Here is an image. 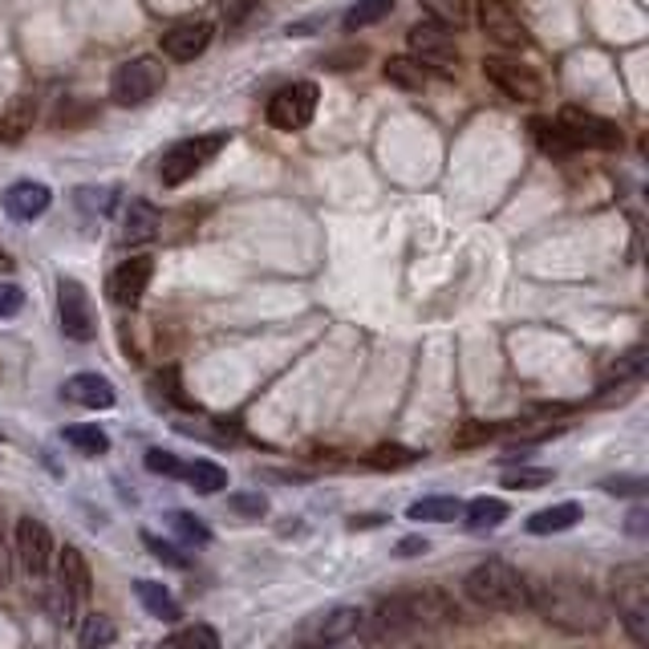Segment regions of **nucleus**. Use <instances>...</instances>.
Listing matches in <instances>:
<instances>
[{
  "mask_svg": "<svg viewBox=\"0 0 649 649\" xmlns=\"http://www.w3.org/2000/svg\"><path fill=\"white\" fill-rule=\"evenodd\" d=\"M527 609H536L548 625L569 634H597L605 629V601L576 576H540L527 581Z\"/></svg>",
  "mask_w": 649,
  "mask_h": 649,
  "instance_id": "nucleus-1",
  "label": "nucleus"
},
{
  "mask_svg": "<svg viewBox=\"0 0 649 649\" xmlns=\"http://www.w3.org/2000/svg\"><path fill=\"white\" fill-rule=\"evenodd\" d=\"M378 629L386 634H406V629H438L459 621V605L443 588H418V593H394L386 601H378Z\"/></svg>",
  "mask_w": 649,
  "mask_h": 649,
  "instance_id": "nucleus-2",
  "label": "nucleus"
},
{
  "mask_svg": "<svg viewBox=\"0 0 649 649\" xmlns=\"http://www.w3.org/2000/svg\"><path fill=\"white\" fill-rule=\"evenodd\" d=\"M467 601H475L487 613H520L527 609V581L504 560H483L467 572Z\"/></svg>",
  "mask_w": 649,
  "mask_h": 649,
  "instance_id": "nucleus-3",
  "label": "nucleus"
},
{
  "mask_svg": "<svg viewBox=\"0 0 649 649\" xmlns=\"http://www.w3.org/2000/svg\"><path fill=\"white\" fill-rule=\"evenodd\" d=\"M613 605H618L625 634L634 637L637 646H649V569L641 560L621 564L613 572Z\"/></svg>",
  "mask_w": 649,
  "mask_h": 649,
  "instance_id": "nucleus-4",
  "label": "nucleus"
},
{
  "mask_svg": "<svg viewBox=\"0 0 649 649\" xmlns=\"http://www.w3.org/2000/svg\"><path fill=\"white\" fill-rule=\"evenodd\" d=\"M167 86V69L158 58H130L114 69V78H110V98L118 102V106H142V102H151L158 90Z\"/></svg>",
  "mask_w": 649,
  "mask_h": 649,
  "instance_id": "nucleus-5",
  "label": "nucleus"
},
{
  "mask_svg": "<svg viewBox=\"0 0 649 649\" xmlns=\"http://www.w3.org/2000/svg\"><path fill=\"white\" fill-rule=\"evenodd\" d=\"M224 147H228V135H224V130H219V135H200V139L175 142L167 155H163V163H158V179H163V187L187 183V179H191L195 170L207 167Z\"/></svg>",
  "mask_w": 649,
  "mask_h": 649,
  "instance_id": "nucleus-6",
  "label": "nucleus"
},
{
  "mask_svg": "<svg viewBox=\"0 0 649 649\" xmlns=\"http://www.w3.org/2000/svg\"><path fill=\"white\" fill-rule=\"evenodd\" d=\"M557 126L569 135L572 147H593V151H618L621 147V126L593 114V110L564 106L557 114Z\"/></svg>",
  "mask_w": 649,
  "mask_h": 649,
  "instance_id": "nucleus-7",
  "label": "nucleus"
},
{
  "mask_svg": "<svg viewBox=\"0 0 649 649\" xmlns=\"http://www.w3.org/2000/svg\"><path fill=\"white\" fill-rule=\"evenodd\" d=\"M406 46H410L418 65H431V69H443V74H450V69L459 65V46H455L447 25H438V21H418V25H410Z\"/></svg>",
  "mask_w": 649,
  "mask_h": 649,
  "instance_id": "nucleus-8",
  "label": "nucleus"
},
{
  "mask_svg": "<svg viewBox=\"0 0 649 649\" xmlns=\"http://www.w3.org/2000/svg\"><path fill=\"white\" fill-rule=\"evenodd\" d=\"M313 114H317V86L313 81H293L268 98V123L277 130H289V135L305 130L313 123Z\"/></svg>",
  "mask_w": 649,
  "mask_h": 649,
  "instance_id": "nucleus-9",
  "label": "nucleus"
},
{
  "mask_svg": "<svg viewBox=\"0 0 649 649\" xmlns=\"http://www.w3.org/2000/svg\"><path fill=\"white\" fill-rule=\"evenodd\" d=\"M58 313H62V333L69 341H93L98 321H93V305L86 284L74 277H62L58 284Z\"/></svg>",
  "mask_w": 649,
  "mask_h": 649,
  "instance_id": "nucleus-10",
  "label": "nucleus"
},
{
  "mask_svg": "<svg viewBox=\"0 0 649 649\" xmlns=\"http://www.w3.org/2000/svg\"><path fill=\"white\" fill-rule=\"evenodd\" d=\"M483 78L492 81L499 93H508L511 102H540L544 81L532 74V65L508 62V58H487L483 62Z\"/></svg>",
  "mask_w": 649,
  "mask_h": 649,
  "instance_id": "nucleus-11",
  "label": "nucleus"
},
{
  "mask_svg": "<svg viewBox=\"0 0 649 649\" xmlns=\"http://www.w3.org/2000/svg\"><path fill=\"white\" fill-rule=\"evenodd\" d=\"M16 557H21V564L29 572V581L46 585L49 564H53V536H49V527L41 524V520L25 516V520L16 524Z\"/></svg>",
  "mask_w": 649,
  "mask_h": 649,
  "instance_id": "nucleus-12",
  "label": "nucleus"
},
{
  "mask_svg": "<svg viewBox=\"0 0 649 649\" xmlns=\"http://www.w3.org/2000/svg\"><path fill=\"white\" fill-rule=\"evenodd\" d=\"M475 9H480L483 33L492 37L495 46H504V49H524L527 46V29L520 25V16L511 13L508 0H475Z\"/></svg>",
  "mask_w": 649,
  "mask_h": 649,
  "instance_id": "nucleus-13",
  "label": "nucleus"
},
{
  "mask_svg": "<svg viewBox=\"0 0 649 649\" xmlns=\"http://www.w3.org/2000/svg\"><path fill=\"white\" fill-rule=\"evenodd\" d=\"M155 277V260L151 256H130L114 268V277H110V301L114 305H123V309H135L147 293V284Z\"/></svg>",
  "mask_w": 649,
  "mask_h": 649,
  "instance_id": "nucleus-14",
  "label": "nucleus"
},
{
  "mask_svg": "<svg viewBox=\"0 0 649 649\" xmlns=\"http://www.w3.org/2000/svg\"><path fill=\"white\" fill-rule=\"evenodd\" d=\"M90 588H93V572L90 560L81 557V548H74V544L58 548V593H65L74 605H81L90 597Z\"/></svg>",
  "mask_w": 649,
  "mask_h": 649,
  "instance_id": "nucleus-15",
  "label": "nucleus"
},
{
  "mask_svg": "<svg viewBox=\"0 0 649 649\" xmlns=\"http://www.w3.org/2000/svg\"><path fill=\"white\" fill-rule=\"evenodd\" d=\"M207 46H212V25L207 21H175L163 33V53L175 58V62H195Z\"/></svg>",
  "mask_w": 649,
  "mask_h": 649,
  "instance_id": "nucleus-16",
  "label": "nucleus"
},
{
  "mask_svg": "<svg viewBox=\"0 0 649 649\" xmlns=\"http://www.w3.org/2000/svg\"><path fill=\"white\" fill-rule=\"evenodd\" d=\"M158 228H163V216H158V207L151 200H130L123 212V232H118V240L130 247L139 244H151L158 236Z\"/></svg>",
  "mask_w": 649,
  "mask_h": 649,
  "instance_id": "nucleus-17",
  "label": "nucleus"
},
{
  "mask_svg": "<svg viewBox=\"0 0 649 649\" xmlns=\"http://www.w3.org/2000/svg\"><path fill=\"white\" fill-rule=\"evenodd\" d=\"M49 203H53V191L46 183H33V179H21L4 191V212L13 219H37L49 212Z\"/></svg>",
  "mask_w": 649,
  "mask_h": 649,
  "instance_id": "nucleus-18",
  "label": "nucleus"
},
{
  "mask_svg": "<svg viewBox=\"0 0 649 649\" xmlns=\"http://www.w3.org/2000/svg\"><path fill=\"white\" fill-rule=\"evenodd\" d=\"M361 625H366V613L357 609V605H338V609H329L317 625V641L321 646H341V641H349V637L361 634Z\"/></svg>",
  "mask_w": 649,
  "mask_h": 649,
  "instance_id": "nucleus-19",
  "label": "nucleus"
},
{
  "mask_svg": "<svg viewBox=\"0 0 649 649\" xmlns=\"http://www.w3.org/2000/svg\"><path fill=\"white\" fill-rule=\"evenodd\" d=\"M65 398L86 406V410H110L114 406V386H110L102 373H74L65 382Z\"/></svg>",
  "mask_w": 649,
  "mask_h": 649,
  "instance_id": "nucleus-20",
  "label": "nucleus"
},
{
  "mask_svg": "<svg viewBox=\"0 0 649 649\" xmlns=\"http://www.w3.org/2000/svg\"><path fill=\"white\" fill-rule=\"evenodd\" d=\"M37 123V98L33 93H16L9 106L0 110V142H21Z\"/></svg>",
  "mask_w": 649,
  "mask_h": 649,
  "instance_id": "nucleus-21",
  "label": "nucleus"
},
{
  "mask_svg": "<svg viewBox=\"0 0 649 649\" xmlns=\"http://www.w3.org/2000/svg\"><path fill=\"white\" fill-rule=\"evenodd\" d=\"M463 516V504L455 495H422L406 508V520H418V524H450Z\"/></svg>",
  "mask_w": 649,
  "mask_h": 649,
  "instance_id": "nucleus-22",
  "label": "nucleus"
},
{
  "mask_svg": "<svg viewBox=\"0 0 649 649\" xmlns=\"http://www.w3.org/2000/svg\"><path fill=\"white\" fill-rule=\"evenodd\" d=\"M581 520V504H552V508H540L532 520H527V532L532 536H552V532H569L572 524Z\"/></svg>",
  "mask_w": 649,
  "mask_h": 649,
  "instance_id": "nucleus-23",
  "label": "nucleus"
},
{
  "mask_svg": "<svg viewBox=\"0 0 649 649\" xmlns=\"http://www.w3.org/2000/svg\"><path fill=\"white\" fill-rule=\"evenodd\" d=\"M135 593H139L142 609H147L151 618H158V621H179V618H183V613H179V601L170 597L167 585H158V581H139V585H135Z\"/></svg>",
  "mask_w": 649,
  "mask_h": 649,
  "instance_id": "nucleus-24",
  "label": "nucleus"
},
{
  "mask_svg": "<svg viewBox=\"0 0 649 649\" xmlns=\"http://www.w3.org/2000/svg\"><path fill=\"white\" fill-rule=\"evenodd\" d=\"M463 516L471 532H492V527H499L508 520V504L495 499V495H483V499H471V504H467Z\"/></svg>",
  "mask_w": 649,
  "mask_h": 649,
  "instance_id": "nucleus-25",
  "label": "nucleus"
},
{
  "mask_svg": "<svg viewBox=\"0 0 649 649\" xmlns=\"http://www.w3.org/2000/svg\"><path fill=\"white\" fill-rule=\"evenodd\" d=\"M527 130H532V139H536V147H540L544 155H552V158H569L576 147L569 142V135L560 130L552 118H532L527 123Z\"/></svg>",
  "mask_w": 649,
  "mask_h": 649,
  "instance_id": "nucleus-26",
  "label": "nucleus"
},
{
  "mask_svg": "<svg viewBox=\"0 0 649 649\" xmlns=\"http://www.w3.org/2000/svg\"><path fill=\"white\" fill-rule=\"evenodd\" d=\"M183 475L200 495H216L228 487V471H224L219 463H212V459H195L191 467H183Z\"/></svg>",
  "mask_w": 649,
  "mask_h": 649,
  "instance_id": "nucleus-27",
  "label": "nucleus"
},
{
  "mask_svg": "<svg viewBox=\"0 0 649 649\" xmlns=\"http://www.w3.org/2000/svg\"><path fill=\"white\" fill-rule=\"evenodd\" d=\"M390 13H394V0H357L341 25H345V33H361L370 29V25H378V21H386Z\"/></svg>",
  "mask_w": 649,
  "mask_h": 649,
  "instance_id": "nucleus-28",
  "label": "nucleus"
},
{
  "mask_svg": "<svg viewBox=\"0 0 649 649\" xmlns=\"http://www.w3.org/2000/svg\"><path fill=\"white\" fill-rule=\"evenodd\" d=\"M418 4L431 21L447 25V29H463L471 21V0H418Z\"/></svg>",
  "mask_w": 649,
  "mask_h": 649,
  "instance_id": "nucleus-29",
  "label": "nucleus"
},
{
  "mask_svg": "<svg viewBox=\"0 0 649 649\" xmlns=\"http://www.w3.org/2000/svg\"><path fill=\"white\" fill-rule=\"evenodd\" d=\"M386 81H390V86H398V90L418 93L422 86H427V65H418L415 58H390V62H386Z\"/></svg>",
  "mask_w": 649,
  "mask_h": 649,
  "instance_id": "nucleus-30",
  "label": "nucleus"
},
{
  "mask_svg": "<svg viewBox=\"0 0 649 649\" xmlns=\"http://www.w3.org/2000/svg\"><path fill=\"white\" fill-rule=\"evenodd\" d=\"M65 443H69V447H78L81 455H106V450H110L106 431H102V427H93V422L65 427Z\"/></svg>",
  "mask_w": 649,
  "mask_h": 649,
  "instance_id": "nucleus-31",
  "label": "nucleus"
},
{
  "mask_svg": "<svg viewBox=\"0 0 649 649\" xmlns=\"http://www.w3.org/2000/svg\"><path fill=\"white\" fill-rule=\"evenodd\" d=\"M410 463H418V450L398 447V443L373 447L370 455H366V467H373V471H403V467H410Z\"/></svg>",
  "mask_w": 649,
  "mask_h": 649,
  "instance_id": "nucleus-32",
  "label": "nucleus"
},
{
  "mask_svg": "<svg viewBox=\"0 0 649 649\" xmlns=\"http://www.w3.org/2000/svg\"><path fill=\"white\" fill-rule=\"evenodd\" d=\"M557 480V471H548V467H516L504 475V487H516V492H536V487H548V483Z\"/></svg>",
  "mask_w": 649,
  "mask_h": 649,
  "instance_id": "nucleus-33",
  "label": "nucleus"
},
{
  "mask_svg": "<svg viewBox=\"0 0 649 649\" xmlns=\"http://www.w3.org/2000/svg\"><path fill=\"white\" fill-rule=\"evenodd\" d=\"M487 438H495V427H492V422H480V418H467V422H459V427H455V434H450V447H455V450H467V447H480V443H487Z\"/></svg>",
  "mask_w": 649,
  "mask_h": 649,
  "instance_id": "nucleus-34",
  "label": "nucleus"
},
{
  "mask_svg": "<svg viewBox=\"0 0 649 649\" xmlns=\"http://www.w3.org/2000/svg\"><path fill=\"white\" fill-rule=\"evenodd\" d=\"M167 524H170V532H175L179 540H187V544H207V540H212V532H207V527H203L195 516H187V511H170Z\"/></svg>",
  "mask_w": 649,
  "mask_h": 649,
  "instance_id": "nucleus-35",
  "label": "nucleus"
},
{
  "mask_svg": "<svg viewBox=\"0 0 649 649\" xmlns=\"http://www.w3.org/2000/svg\"><path fill=\"white\" fill-rule=\"evenodd\" d=\"M641 366H646V349L637 345V349H629V354L621 357L618 366L609 370V378H605V382H601V390H605V386H613V382H618V386H621V382H629V378H634V382H637V378H641Z\"/></svg>",
  "mask_w": 649,
  "mask_h": 649,
  "instance_id": "nucleus-36",
  "label": "nucleus"
},
{
  "mask_svg": "<svg viewBox=\"0 0 649 649\" xmlns=\"http://www.w3.org/2000/svg\"><path fill=\"white\" fill-rule=\"evenodd\" d=\"M81 646L86 649H93V646H110L114 637H118V629L110 625V618H102V613H90L86 618V625H81Z\"/></svg>",
  "mask_w": 649,
  "mask_h": 649,
  "instance_id": "nucleus-37",
  "label": "nucleus"
},
{
  "mask_svg": "<svg viewBox=\"0 0 649 649\" xmlns=\"http://www.w3.org/2000/svg\"><path fill=\"white\" fill-rule=\"evenodd\" d=\"M170 646L219 649V634H216V629H207V625H191V629H179V634H170Z\"/></svg>",
  "mask_w": 649,
  "mask_h": 649,
  "instance_id": "nucleus-38",
  "label": "nucleus"
},
{
  "mask_svg": "<svg viewBox=\"0 0 649 649\" xmlns=\"http://www.w3.org/2000/svg\"><path fill=\"white\" fill-rule=\"evenodd\" d=\"M147 471H155V475H183V463L170 455V450H163V447H155V450H147Z\"/></svg>",
  "mask_w": 649,
  "mask_h": 649,
  "instance_id": "nucleus-39",
  "label": "nucleus"
},
{
  "mask_svg": "<svg viewBox=\"0 0 649 649\" xmlns=\"http://www.w3.org/2000/svg\"><path fill=\"white\" fill-rule=\"evenodd\" d=\"M228 508H232L236 516H252V520H260L264 511H268V499H264L260 492H252V495H232V499H228Z\"/></svg>",
  "mask_w": 649,
  "mask_h": 649,
  "instance_id": "nucleus-40",
  "label": "nucleus"
},
{
  "mask_svg": "<svg viewBox=\"0 0 649 649\" xmlns=\"http://www.w3.org/2000/svg\"><path fill=\"white\" fill-rule=\"evenodd\" d=\"M21 305H25V293H21V284L4 280V284H0V317H16V313H21Z\"/></svg>",
  "mask_w": 649,
  "mask_h": 649,
  "instance_id": "nucleus-41",
  "label": "nucleus"
},
{
  "mask_svg": "<svg viewBox=\"0 0 649 649\" xmlns=\"http://www.w3.org/2000/svg\"><path fill=\"white\" fill-rule=\"evenodd\" d=\"M256 4H260V0H219V9H224V21H228V25H240V21H244L247 13H252V9H256Z\"/></svg>",
  "mask_w": 649,
  "mask_h": 649,
  "instance_id": "nucleus-42",
  "label": "nucleus"
},
{
  "mask_svg": "<svg viewBox=\"0 0 649 649\" xmlns=\"http://www.w3.org/2000/svg\"><path fill=\"white\" fill-rule=\"evenodd\" d=\"M142 540H147V548H151L158 560H167V564H175V569H187V557H179L175 544H163V540H155V536H142Z\"/></svg>",
  "mask_w": 649,
  "mask_h": 649,
  "instance_id": "nucleus-43",
  "label": "nucleus"
},
{
  "mask_svg": "<svg viewBox=\"0 0 649 649\" xmlns=\"http://www.w3.org/2000/svg\"><path fill=\"white\" fill-rule=\"evenodd\" d=\"M357 62H366V49H341V53H329L321 65H329V69H354Z\"/></svg>",
  "mask_w": 649,
  "mask_h": 649,
  "instance_id": "nucleus-44",
  "label": "nucleus"
},
{
  "mask_svg": "<svg viewBox=\"0 0 649 649\" xmlns=\"http://www.w3.org/2000/svg\"><path fill=\"white\" fill-rule=\"evenodd\" d=\"M155 386H167V398H170V403H187L183 390H179V373H175V370H163V373H158Z\"/></svg>",
  "mask_w": 649,
  "mask_h": 649,
  "instance_id": "nucleus-45",
  "label": "nucleus"
},
{
  "mask_svg": "<svg viewBox=\"0 0 649 649\" xmlns=\"http://www.w3.org/2000/svg\"><path fill=\"white\" fill-rule=\"evenodd\" d=\"M646 487L641 480H605V492L609 495H637Z\"/></svg>",
  "mask_w": 649,
  "mask_h": 649,
  "instance_id": "nucleus-46",
  "label": "nucleus"
},
{
  "mask_svg": "<svg viewBox=\"0 0 649 649\" xmlns=\"http://www.w3.org/2000/svg\"><path fill=\"white\" fill-rule=\"evenodd\" d=\"M422 552H431V544L422 540V536H406V540L398 544V557H422Z\"/></svg>",
  "mask_w": 649,
  "mask_h": 649,
  "instance_id": "nucleus-47",
  "label": "nucleus"
},
{
  "mask_svg": "<svg viewBox=\"0 0 649 649\" xmlns=\"http://www.w3.org/2000/svg\"><path fill=\"white\" fill-rule=\"evenodd\" d=\"M641 527H646V511L637 508L634 516H629V532H641Z\"/></svg>",
  "mask_w": 649,
  "mask_h": 649,
  "instance_id": "nucleus-48",
  "label": "nucleus"
},
{
  "mask_svg": "<svg viewBox=\"0 0 649 649\" xmlns=\"http://www.w3.org/2000/svg\"><path fill=\"white\" fill-rule=\"evenodd\" d=\"M9 268H13V256H9L4 247H0V272H9Z\"/></svg>",
  "mask_w": 649,
  "mask_h": 649,
  "instance_id": "nucleus-49",
  "label": "nucleus"
}]
</instances>
